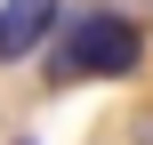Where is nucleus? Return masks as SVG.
Instances as JSON below:
<instances>
[{
	"label": "nucleus",
	"instance_id": "1",
	"mask_svg": "<svg viewBox=\"0 0 153 145\" xmlns=\"http://www.w3.org/2000/svg\"><path fill=\"white\" fill-rule=\"evenodd\" d=\"M40 57H48V81H121L145 57V24L121 16V8H81L48 32Z\"/></svg>",
	"mask_w": 153,
	"mask_h": 145
},
{
	"label": "nucleus",
	"instance_id": "3",
	"mask_svg": "<svg viewBox=\"0 0 153 145\" xmlns=\"http://www.w3.org/2000/svg\"><path fill=\"white\" fill-rule=\"evenodd\" d=\"M137 145H153V121H145V129H137Z\"/></svg>",
	"mask_w": 153,
	"mask_h": 145
},
{
	"label": "nucleus",
	"instance_id": "2",
	"mask_svg": "<svg viewBox=\"0 0 153 145\" xmlns=\"http://www.w3.org/2000/svg\"><path fill=\"white\" fill-rule=\"evenodd\" d=\"M56 32V0H0V65L40 57Z\"/></svg>",
	"mask_w": 153,
	"mask_h": 145
}]
</instances>
